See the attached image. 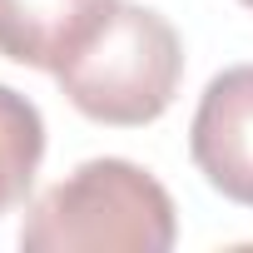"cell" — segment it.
<instances>
[{"label": "cell", "mask_w": 253, "mask_h": 253, "mask_svg": "<svg viewBox=\"0 0 253 253\" xmlns=\"http://www.w3.org/2000/svg\"><path fill=\"white\" fill-rule=\"evenodd\" d=\"M174 238L179 213L169 189L129 159H84L20 223L25 253H169Z\"/></svg>", "instance_id": "cell-1"}, {"label": "cell", "mask_w": 253, "mask_h": 253, "mask_svg": "<svg viewBox=\"0 0 253 253\" xmlns=\"http://www.w3.org/2000/svg\"><path fill=\"white\" fill-rule=\"evenodd\" d=\"M55 80L84 119L139 129L174 104L184 80V45L159 10L134 0H109L99 25L55 70Z\"/></svg>", "instance_id": "cell-2"}, {"label": "cell", "mask_w": 253, "mask_h": 253, "mask_svg": "<svg viewBox=\"0 0 253 253\" xmlns=\"http://www.w3.org/2000/svg\"><path fill=\"white\" fill-rule=\"evenodd\" d=\"M189 154L209 189L253 209V65L209 80L189 124Z\"/></svg>", "instance_id": "cell-3"}, {"label": "cell", "mask_w": 253, "mask_h": 253, "mask_svg": "<svg viewBox=\"0 0 253 253\" xmlns=\"http://www.w3.org/2000/svg\"><path fill=\"white\" fill-rule=\"evenodd\" d=\"M104 10L109 0H0V55L55 75Z\"/></svg>", "instance_id": "cell-4"}, {"label": "cell", "mask_w": 253, "mask_h": 253, "mask_svg": "<svg viewBox=\"0 0 253 253\" xmlns=\"http://www.w3.org/2000/svg\"><path fill=\"white\" fill-rule=\"evenodd\" d=\"M40 159H45V119L40 109L0 84V213H10L15 204H25L35 174H40Z\"/></svg>", "instance_id": "cell-5"}, {"label": "cell", "mask_w": 253, "mask_h": 253, "mask_svg": "<svg viewBox=\"0 0 253 253\" xmlns=\"http://www.w3.org/2000/svg\"><path fill=\"white\" fill-rule=\"evenodd\" d=\"M243 5H248V10H253V0H243Z\"/></svg>", "instance_id": "cell-6"}]
</instances>
